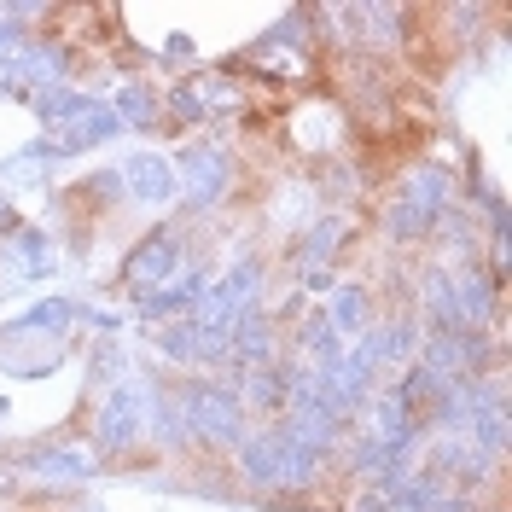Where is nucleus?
I'll use <instances>...</instances> for the list:
<instances>
[{"label": "nucleus", "mask_w": 512, "mask_h": 512, "mask_svg": "<svg viewBox=\"0 0 512 512\" xmlns=\"http://www.w3.org/2000/svg\"><path fill=\"white\" fill-rule=\"evenodd\" d=\"M111 128H117V117L82 99V105H76V111H70V117L59 123V146H88V140H105Z\"/></svg>", "instance_id": "f257e3e1"}, {"label": "nucleus", "mask_w": 512, "mask_h": 512, "mask_svg": "<svg viewBox=\"0 0 512 512\" xmlns=\"http://www.w3.org/2000/svg\"><path fill=\"white\" fill-rule=\"evenodd\" d=\"M222 181H227V163L216 158V152H198V158H187V187H192V198H198V204H210V198L222 192Z\"/></svg>", "instance_id": "f03ea898"}, {"label": "nucleus", "mask_w": 512, "mask_h": 512, "mask_svg": "<svg viewBox=\"0 0 512 512\" xmlns=\"http://www.w3.org/2000/svg\"><path fill=\"white\" fill-rule=\"evenodd\" d=\"M128 181H134L140 198H163V192H169V169H163L158 158H134L128 163Z\"/></svg>", "instance_id": "7ed1b4c3"}, {"label": "nucleus", "mask_w": 512, "mask_h": 512, "mask_svg": "<svg viewBox=\"0 0 512 512\" xmlns=\"http://www.w3.org/2000/svg\"><path fill=\"white\" fill-rule=\"evenodd\" d=\"M123 111H128V123H152V117H158V105L146 94H123Z\"/></svg>", "instance_id": "20e7f679"}]
</instances>
